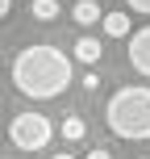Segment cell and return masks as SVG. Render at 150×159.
<instances>
[{
    "instance_id": "5",
    "label": "cell",
    "mask_w": 150,
    "mask_h": 159,
    "mask_svg": "<svg viewBox=\"0 0 150 159\" xmlns=\"http://www.w3.org/2000/svg\"><path fill=\"white\" fill-rule=\"evenodd\" d=\"M104 34H109V38H129V25H134V21H129V13H125V8H113V13H104Z\"/></svg>"
},
{
    "instance_id": "8",
    "label": "cell",
    "mask_w": 150,
    "mask_h": 159,
    "mask_svg": "<svg viewBox=\"0 0 150 159\" xmlns=\"http://www.w3.org/2000/svg\"><path fill=\"white\" fill-rule=\"evenodd\" d=\"M84 134H88V121L79 117V113H71V117H63V138H67V143H79Z\"/></svg>"
},
{
    "instance_id": "6",
    "label": "cell",
    "mask_w": 150,
    "mask_h": 159,
    "mask_svg": "<svg viewBox=\"0 0 150 159\" xmlns=\"http://www.w3.org/2000/svg\"><path fill=\"white\" fill-rule=\"evenodd\" d=\"M71 55L79 59V63H88V67H96V63H100V55H104V46H100V38H79Z\"/></svg>"
},
{
    "instance_id": "2",
    "label": "cell",
    "mask_w": 150,
    "mask_h": 159,
    "mask_svg": "<svg viewBox=\"0 0 150 159\" xmlns=\"http://www.w3.org/2000/svg\"><path fill=\"white\" fill-rule=\"evenodd\" d=\"M104 121L117 138H129V143H142L150 138V88H121L113 92L109 109H104Z\"/></svg>"
},
{
    "instance_id": "13",
    "label": "cell",
    "mask_w": 150,
    "mask_h": 159,
    "mask_svg": "<svg viewBox=\"0 0 150 159\" xmlns=\"http://www.w3.org/2000/svg\"><path fill=\"white\" fill-rule=\"evenodd\" d=\"M50 159H75V155H50Z\"/></svg>"
},
{
    "instance_id": "11",
    "label": "cell",
    "mask_w": 150,
    "mask_h": 159,
    "mask_svg": "<svg viewBox=\"0 0 150 159\" xmlns=\"http://www.w3.org/2000/svg\"><path fill=\"white\" fill-rule=\"evenodd\" d=\"M84 159H113V155H109V151H104V147H96V151H88Z\"/></svg>"
},
{
    "instance_id": "3",
    "label": "cell",
    "mask_w": 150,
    "mask_h": 159,
    "mask_svg": "<svg viewBox=\"0 0 150 159\" xmlns=\"http://www.w3.org/2000/svg\"><path fill=\"white\" fill-rule=\"evenodd\" d=\"M50 134H54V126H50V117H42V113H17V117L8 121V138H13V147H21V151H42V147L50 143Z\"/></svg>"
},
{
    "instance_id": "10",
    "label": "cell",
    "mask_w": 150,
    "mask_h": 159,
    "mask_svg": "<svg viewBox=\"0 0 150 159\" xmlns=\"http://www.w3.org/2000/svg\"><path fill=\"white\" fill-rule=\"evenodd\" d=\"M134 13H142V17H150V0H125Z\"/></svg>"
},
{
    "instance_id": "1",
    "label": "cell",
    "mask_w": 150,
    "mask_h": 159,
    "mask_svg": "<svg viewBox=\"0 0 150 159\" xmlns=\"http://www.w3.org/2000/svg\"><path fill=\"white\" fill-rule=\"evenodd\" d=\"M71 59L63 55L58 46L50 42H33L25 46L21 55L13 59V84L21 96H33V101H50L58 96L67 84H71Z\"/></svg>"
},
{
    "instance_id": "4",
    "label": "cell",
    "mask_w": 150,
    "mask_h": 159,
    "mask_svg": "<svg viewBox=\"0 0 150 159\" xmlns=\"http://www.w3.org/2000/svg\"><path fill=\"white\" fill-rule=\"evenodd\" d=\"M129 67L150 80V25H142V30L129 38Z\"/></svg>"
},
{
    "instance_id": "9",
    "label": "cell",
    "mask_w": 150,
    "mask_h": 159,
    "mask_svg": "<svg viewBox=\"0 0 150 159\" xmlns=\"http://www.w3.org/2000/svg\"><path fill=\"white\" fill-rule=\"evenodd\" d=\"M29 17H33V21H54V17H58V0H33Z\"/></svg>"
},
{
    "instance_id": "12",
    "label": "cell",
    "mask_w": 150,
    "mask_h": 159,
    "mask_svg": "<svg viewBox=\"0 0 150 159\" xmlns=\"http://www.w3.org/2000/svg\"><path fill=\"white\" fill-rule=\"evenodd\" d=\"M8 8H13V0H0V21L8 17Z\"/></svg>"
},
{
    "instance_id": "7",
    "label": "cell",
    "mask_w": 150,
    "mask_h": 159,
    "mask_svg": "<svg viewBox=\"0 0 150 159\" xmlns=\"http://www.w3.org/2000/svg\"><path fill=\"white\" fill-rule=\"evenodd\" d=\"M71 17H75V25H96V21H104V13H100L96 0H75Z\"/></svg>"
}]
</instances>
